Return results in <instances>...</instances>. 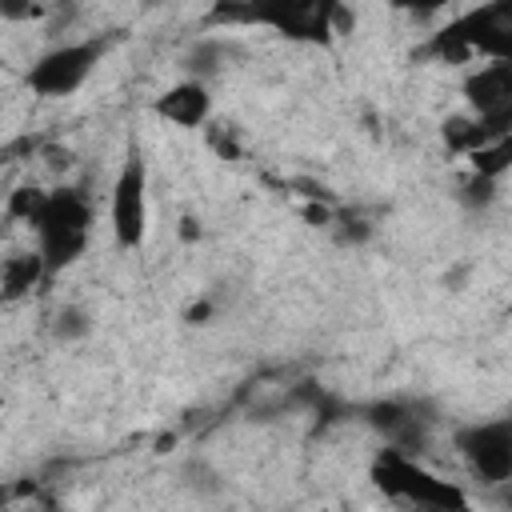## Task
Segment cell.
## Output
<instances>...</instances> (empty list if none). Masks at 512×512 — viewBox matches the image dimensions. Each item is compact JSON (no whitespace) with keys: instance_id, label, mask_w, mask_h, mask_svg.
<instances>
[{"instance_id":"cell-18","label":"cell","mask_w":512,"mask_h":512,"mask_svg":"<svg viewBox=\"0 0 512 512\" xmlns=\"http://www.w3.org/2000/svg\"><path fill=\"white\" fill-rule=\"evenodd\" d=\"M40 196H44V188H36V184H20V188H12L8 192V204H4V212L12 216V220H32V212H36V204H40Z\"/></svg>"},{"instance_id":"cell-19","label":"cell","mask_w":512,"mask_h":512,"mask_svg":"<svg viewBox=\"0 0 512 512\" xmlns=\"http://www.w3.org/2000/svg\"><path fill=\"white\" fill-rule=\"evenodd\" d=\"M332 228H336V240H340V244H364V240L372 236V224L360 220V216H336Z\"/></svg>"},{"instance_id":"cell-15","label":"cell","mask_w":512,"mask_h":512,"mask_svg":"<svg viewBox=\"0 0 512 512\" xmlns=\"http://www.w3.org/2000/svg\"><path fill=\"white\" fill-rule=\"evenodd\" d=\"M88 332H92V316H88L84 308H76V304H64V308L56 312V320H52V336L64 340V344H76V340H84Z\"/></svg>"},{"instance_id":"cell-26","label":"cell","mask_w":512,"mask_h":512,"mask_svg":"<svg viewBox=\"0 0 512 512\" xmlns=\"http://www.w3.org/2000/svg\"><path fill=\"white\" fill-rule=\"evenodd\" d=\"M44 512H56V508H44Z\"/></svg>"},{"instance_id":"cell-24","label":"cell","mask_w":512,"mask_h":512,"mask_svg":"<svg viewBox=\"0 0 512 512\" xmlns=\"http://www.w3.org/2000/svg\"><path fill=\"white\" fill-rule=\"evenodd\" d=\"M180 240H200V220L196 216H180Z\"/></svg>"},{"instance_id":"cell-12","label":"cell","mask_w":512,"mask_h":512,"mask_svg":"<svg viewBox=\"0 0 512 512\" xmlns=\"http://www.w3.org/2000/svg\"><path fill=\"white\" fill-rule=\"evenodd\" d=\"M440 136H444L448 152H464V156H472L476 148L492 144L488 132H484V124H480L476 116H448V120L440 124Z\"/></svg>"},{"instance_id":"cell-25","label":"cell","mask_w":512,"mask_h":512,"mask_svg":"<svg viewBox=\"0 0 512 512\" xmlns=\"http://www.w3.org/2000/svg\"><path fill=\"white\" fill-rule=\"evenodd\" d=\"M0 168H4V152H0Z\"/></svg>"},{"instance_id":"cell-16","label":"cell","mask_w":512,"mask_h":512,"mask_svg":"<svg viewBox=\"0 0 512 512\" xmlns=\"http://www.w3.org/2000/svg\"><path fill=\"white\" fill-rule=\"evenodd\" d=\"M460 204L464 208H472V212H484V208H492L496 204V196H500V180H484V176H468L464 184H460Z\"/></svg>"},{"instance_id":"cell-1","label":"cell","mask_w":512,"mask_h":512,"mask_svg":"<svg viewBox=\"0 0 512 512\" xmlns=\"http://www.w3.org/2000/svg\"><path fill=\"white\" fill-rule=\"evenodd\" d=\"M28 224L36 232V252L44 260V272L52 276L88 252L92 200L80 188H44Z\"/></svg>"},{"instance_id":"cell-20","label":"cell","mask_w":512,"mask_h":512,"mask_svg":"<svg viewBox=\"0 0 512 512\" xmlns=\"http://www.w3.org/2000/svg\"><path fill=\"white\" fill-rule=\"evenodd\" d=\"M300 212H304V220H308L312 228H332V220H336V212H332L328 204H320V200H308Z\"/></svg>"},{"instance_id":"cell-4","label":"cell","mask_w":512,"mask_h":512,"mask_svg":"<svg viewBox=\"0 0 512 512\" xmlns=\"http://www.w3.org/2000/svg\"><path fill=\"white\" fill-rule=\"evenodd\" d=\"M244 24H268L272 32L300 40V44H320L328 48L332 36V4L324 0H264V4H248Z\"/></svg>"},{"instance_id":"cell-8","label":"cell","mask_w":512,"mask_h":512,"mask_svg":"<svg viewBox=\"0 0 512 512\" xmlns=\"http://www.w3.org/2000/svg\"><path fill=\"white\" fill-rule=\"evenodd\" d=\"M464 100L488 140H508L512 128V60H492L464 76Z\"/></svg>"},{"instance_id":"cell-5","label":"cell","mask_w":512,"mask_h":512,"mask_svg":"<svg viewBox=\"0 0 512 512\" xmlns=\"http://www.w3.org/2000/svg\"><path fill=\"white\" fill-rule=\"evenodd\" d=\"M108 220H112V236L120 248L144 244V232H148V164L140 152H132L116 172Z\"/></svg>"},{"instance_id":"cell-3","label":"cell","mask_w":512,"mask_h":512,"mask_svg":"<svg viewBox=\"0 0 512 512\" xmlns=\"http://www.w3.org/2000/svg\"><path fill=\"white\" fill-rule=\"evenodd\" d=\"M104 56V40H72V44H56L48 48L32 68H28V88L36 96H72L88 76L92 68L100 64Z\"/></svg>"},{"instance_id":"cell-6","label":"cell","mask_w":512,"mask_h":512,"mask_svg":"<svg viewBox=\"0 0 512 512\" xmlns=\"http://www.w3.org/2000/svg\"><path fill=\"white\" fill-rule=\"evenodd\" d=\"M368 428H376L392 452H404L416 460V452L428 448V428H432V408L424 400H368L356 408Z\"/></svg>"},{"instance_id":"cell-21","label":"cell","mask_w":512,"mask_h":512,"mask_svg":"<svg viewBox=\"0 0 512 512\" xmlns=\"http://www.w3.org/2000/svg\"><path fill=\"white\" fill-rule=\"evenodd\" d=\"M40 16H44L40 4H8V0H0V20H40Z\"/></svg>"},{"instance_id":"cell-17","label":"cell","mask_w":512,"mask_h":512,"mask_svg":"<svg viewBox=\"0 0 512 512\" xmlns=\"http://www.w3.org/2000/svg\"><path fill=\"white\" fill-rule=\"evenodd\" d=\"M184 484L196 492V496H216V492H224V476L212 468V464H204V460H192L188 468H184Z\"/></svg>"},{"instance_id":"cell-7","label":"cell","mask_w":512,"mask_h":512,"mask_svg":"<svg viewBox=\"0 0 512 512\" xmlns=\"http://www.w3.org/2000/svg\"><path fill=\"white\" fill-rule=\"evenodd\" d=\"M452 448L484 484H504L512 476V420L460 424L452 432Z\"/></svg>"},{"instance_id":"cell-22","label":"cell","mask_w":512,"mask_h":512,"mask_svg":"<svg viewBox=\"0 0 512 512\" xmlns=\"http://www.w3.org/2000/svg\"><path fill=\"white\" fill-rule=\"evenodd\" d=\"M208 316H212V300H196V304H188V312H184L188 324H208Z\"/></svg>"},{"instance_id":"cell-23","label":"cell","mask_w":512,"mask_h":512,"mask_svg":"<svg viewBox=\"0 0 512 512\" xmlns=\"http://www.w3.org/2000/svg\"><path fill=\"white\" fill-rule=\"evenodd\" d=\"M24 492H32V484H0V512H4L16 496H24Z\"/></svg>"},{"instance_id":"cell-14","label":"cell","mask_w":512,"mask_h":512,"mask_svg":"<svg viewBox=\"0 0 512 512\" xmlns=\"http://www.w3.org/2000/svg\"><path fill=\"white\" fill-rule=\"evenodd\" d=\"M220 64H224V44L220 40H196L192 48H188V56H184V68H188V80H208L212 72H220Z\"/></svg>"},{"instance_id":"cell-2","label":"cell","mask_w":512,"mask_h":512,"mask_svg":"<svg viewBox=\"0 0 512 512\" xmlns=\"http://www.w3.org/2000/svg\"><path fill=\"white\" fill-rule=\"evenodd\" d=\"M372 484H376L384 496L404 500V504L424 508V512H472L464 488H456L452 480L432 476V472L420 468L412 456L392 452V448H380V452L372 456Z\"/></svg>"},{"instance_id":"cell-13","label":"cell","mask_w":512,"mask_h":512,"mask_svg":"<svg viewBox=\"0 0 512 512\" xmlns=\"http://www.w3.org/2000/svg\"><path fill=\"white\" fill-rule=\"evenodd\" d=\"M468 160H472V172H476V176L500 180V176L512 168V140H492V144L476 148Z\"/></svg>"},{"instance_id":"cell-11","label":"cell","mask_w":512,"mask_h":512,"mask_svg":"<svg viewBox=\"0 0 512 512\" xmlns=\"http://www.w3.org/2000/svg\"><path fill=\"white\" fill-rule=\"evenodd\" d=\"M44 276L48 272H44L40 252H12V256H4V264H0V300L28 296Z\"/></svg>"},{"instance_id":"cell-10","label":"cell","mask_w":512,"mask_h":512,"mask_svg":"<svg viewBox=\"0 0 512 512\" xmlns=\"http://www.w3.org/2000/svg\"><path fill=\"white\" fill-rule=\"evenodd\" d=\"M152 108H156L160 120H168L176 128H204L208 124V112H212V96H208V84L184 76Z\"/></svg>"},{"instance_id":"cell-9","label":"cell","mask_w":512,"mask_h":512,"mask_svg":"<svg viewBox=\"0 0 512 512\" xmlns=\"http://www.w3.org/2000/svg\"><path fill=\"white\" fill-rule=\"evenodd\" d=\"M472 56L512 60V4H484L452 20Z\"/></svg>"}]
</instances>
